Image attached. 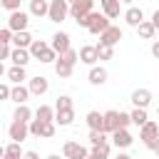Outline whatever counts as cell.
<instances>
[{
  "instance_id": "f6af8a7d",
  "label": "cell",
  "mask_w": 159,
  "mask_h": 159,
  "mask_svg": "<svg viewBox=\"0 0 159 159\" xmlns=\"http://www.w3.org/2000/svg\"><path fill=\"white\" fill-rule=\"evenodd\" d=\"M152 25L159 30V10H154V15H152Z\"/></svg>"
},
{
  "instance_id": "b9f144b4",
  "label": "cell",
  "mask_w": 159,
  "mask_h": 159,
  "mask_svg": "<svg viewBox=\"0 0 159 159\" xmlns=\"http://www.w3.org/2000/svg\"><path fill=\"white\" fill-rule=\"evenodd\" d=\"M10 60V45H0V62Z\"/></svg>"
},
{
  "instance_id": "5b68a950",
  "label": "cell",
  "mask_w": 159,
  "mask_h": 159,
  "mask_svg": "<svg viewBox=\"0 0 159 159\" xmlns=\"http://www.w3.org/2000/svg\"><path fill=\"white\" fill-rule=\"evenodd\" d=\"M92 5H94V0H75V2H70V15L75 20H80L92 12Z\"/></svg>"
},
{
  "instance_id": "f1b7e54d",
  "label": "cell",
  "mask_w": 159,
  "mask_h": 159,
  "mask_svg": "<svg viewBox=\"0 0 159 159\" xmlns=\"http://www.w3.org/2000/svg\"><path fill=\"white\" fill-rule=\"evenodd\" d=\"M129 119H132V124H137V127H142L149 117H147V109H142V107H134L132 112H129Z\"/></svg>"
},
{
  "instance_id": "cb8c5ba5",
  "label": "cell",
  "mask_w": 159,
  "mask_h": 159,
  "mask_svg": "<svg viewBox=\"0 0 159 159\" xmlns=\"http://www.w3.org/2000/svg\"><path fill=\"white\" fill-rule=\"evenodd\" d=\"M137 32H139V37L152 40V37H154V32H157V27L152 25V20H142V22L137 25Z\"/></svg>"
},
{
  "instance_id": "ba28073f",
  "label": "cell",
  "mask_w": 159,
  "mask_h": 159,
  "mask_svg": "<svg viewBox=\"0 0 159 159\" xmlns=\"http://www.w3.org/2000/svg\"><path fill=\"white\" fill-rule=\"evenodd\" d=\"M7 134H10V139H12V142H22V139H27V134H30L27 122H15V119H12V124H10V129H7Z\"/></svg>"
},
{
  "instance_id": "d590c367",
  "label": "cell",
  "mask_w": 159,
  "mask_h": 159,
  "mask_svg": "<svg viewBox=\"0 0 159 159\" xmlns=\"http://www.w3.org/2000/svg\"><path fill=\"white\" fill-rule=\"evenodd\" d=\"M57 57H60V60H65V62H70V65H75V62L80 60V55H77L72 47H70V50H65V52H60Z\"/></svg>"
},
{
  "instance_id": "c3c4849f",
  "label": "cell",
  "mask_w": 159,
  "mask_h": 159,
  "mask_svg": "<svg viewBox=\"0 0 159 159\" xmlns=\"http://www.w3.org/2000/svg\"><path fill=\"white\" fill-rule=\"evenodd\" d=\"M154 154H157V157H159V139H157V142H154Z\"/></svg>"
},
{
  "instance_id": "277c9868",
  "label": "cell",
  "mask_w": 159,
  "mask_h": 159,
  "mask_svg": "<svg viewBox=\"0 0 159 159\" xmlns=\"http://www.w3.org/2000/svg\"><path fill=\"white\" fill-rule=\"evenodd\" d=\"M109 27V17H104V15H99V12H89V25H87V30L92 32V35H99V32H104Z\"/></svg>"
},
{
  "instance_id": "681fc988",
  "label": "cell",
  "mask_w": 159,
  "mask_h": 159,
  "mask_svg": "<svg viewBox=\"0 0 159 159\" xmlns=\"http://www.w3.org/2000/svg\"><path fill=\"white\" fill-rule=\"evenodd\" d=\"M2 157H5V147L0 144V159H2Z\"/></svg>"
},
{
  "instance_id": "7dc6e473",
  "label": "cell",
  "mask_w": 159,
  "mask_h": 159,
  "mask_svg": "<svg viewBox=\"0 0 159 159\" xmlns=\"http://www.w3.org/2000/svg\"><path fill=\"white\" fill-rule=\"evenodd\" d=\"M114 159H132V157H129V154H124V152H119V154H117Z\"/></svg>"
},
{
  "instance_id": "8d00e7d4",
  "label": "cell",
  "mask_w": 159,
  "mask_h": 159,
  "mask_svg": "<svg viewBox=\"0 0 159 159\" xmlns=\"http://www.w3.org/2000/svg\"><path fill=\"white\" fill-rule=\"evenodd\" d=\"M55 109H72V97H67V94L57 97V102H55Z\"/></svg>"
},
{
  "instance_id": "ac0fdd59",
  "label": "cell",
  "mask_w": 159,
  "mask_h": 159,
  "mask_svg": "<svg viewBox=\"0 0 159 159\" xmlns=\"http://www.w3.org/2000/svg\"><path fill=\"white\" fill-rule=\"evenodd\" d=\"M35 119H40V122H55V107L40 104V107L35 109Z\"/></svg>"
},
{
  "instance_id": "11a10c76",
  "label": "cell",
  "mask_w": 159,
  "mask_h": 159,
  "mask_svg": "<svg viewBox=\"0 0 159 159\" xmlns=\"http://www.w3.org/2000/svg\"><path fill=\"white\" fill-rule=\"evenodd\" d=\"M84 159H94V157H89V154H87V157H84Z\"/></svg>"
},
{
  "instance_id": "ee69618b",
  "label": "cell",
  "mask_w": 159,
  "mask_h": 159,
  "mask_svg": "<svg viewBox=\"0 0 159 159\" xmlns=\"http://www.w3.org/2000/svg\"><path fill=\"white\" fill-rule=\"evenodd\" d=\"M22 159H40L37 152H22Z\"/></svg>"
},
{
  "instance_id": "8fae6325",
  "label": "cell",
  "mask_w": 159,
  "mask_h": 159,
  "mask_svg": "<svg viewBox=\"0 0 159 159\" xmlns=\"http://www.w3.org/2000/svg\"><path fill=\"white\" fill-rule=\"evenodd\" d=\"M102 117H104V127H102L104 134H112L114 129H119V112H117V109H109V112H104Z\"/></svg>"
},
{
  "instance_id": "9f6ffc18",
  "label": "cell",
  "mask_w": 159,
  "mask_h": 159,
  "mask_svg": "<svg viewBox=\"0 0 159 159\" xmlns=\"http://www.w3.org/2000/svg\"><path fill=\"white\" fill-rule=\"evenodd\" d=\"M119 2H132V0H119Z\"/></svg>"
},
{
  "instance_id": "30bf717a",
  "label": "cell",
  "mask_w": 159,
  "mask_h": 159,
  "mask_svg": "<svg viewBox=\"0 0 159 159\" xmlns=\"http://www.w3.org/2000/svg\"><path fill=\"white\" fill-rule=\"evenodd\" d=\"M27 89H30V94H45L47 89H50V82H47V77H42V75H37V77H32L30 80V84H27Z\"/></svg>"
},
{
  "instance_id": "f35d334b",
  "label": "cell",
  "mask_w": 159,
  "mask_h": 159,
  "mask_svg": "<svg viewBox=\"0 0 159 159\" xmlns=\"http://www.w3.org/2000/svg\"><path fill=\"white\" fill-rule=\"evenodd\" d=\"M12 42V30L10 27H2L0 30V45H10Z\"/></svg>"
},
{
  "instance_id": "7402d4cb",
  "label": "cell",
  "mask_w": 159,
  "mask_h": 159,
  "mask_svg": "<svg viewBox=\"0 0 159 159\" xmlns=\"http://www.w3.org/2000/svg\"><path fill=\"white\" fill-rule=\"evenodd\" d=\"M47 7H50L47 0H30V15H35V17H45Z\"/></svg>"
},
{
  "instance_id": "d6986e66",
  "label": "cell",
  "mask_w": 159,
  "mask_h": 159,
  "mask_svg": "<svg viewBox=\"0 0 159 159\" xmlns=\"http://www.w3.org/2000/svg\"><path fill=\"white\" fill-rule=\"evenodd\" d=\"M30 42H32V35L27 32V30H20V32H12V45L15 47H30Z\"/></svg>"
},
{
  "instance_id": "6da1fadb",
  "label": "cell",
  "mask_w": 159,
  "mask_h": 159,
  "mask_svg": "<svg viewBox=\"0 0 159 159\" xmlns=\"http://www.w3.org/2000/svg\"><path fill=\"white\" fill-rule=\"evenodd\" d=\"M139 139H142L149 149H154V142L159 139V124L152 122V119H147V122L139 127Z\"/></svg>"
},
{
  "instance_id": "836d02e7",
  "label": "cell",
  "mask_w": 159,
  "mask_h": 159,
  "mask_svg": "<svg viewBox=\"0 0 159 159\" xmlns=\"http://www.w3.org/2000/svg\"><path fill=\"white\" fill-rule=\"evenodd\" d=\"M112 55H114V47H109V45H97V57H99V60H112Z\"/></svg>"
},
{
  "instance_id": "44dd1931",
  "label": "cell",
  "mask_w": 159,
  "mask_h": 159,
  "mask_svg": "<svg viewBox=\"0 0 159 159\" xmlns=\"http://www.w3.org/2000/svg\"><path fill=\"white\" fill-rule=\"evenodd\" d=\"M102 10H104V12H102L104 17H109V20H114V17H119V10H122V2H119V0H109V2H104V5H102Z\"/></svg>"
},
{
  "instance_id": "4fadbf2b",
  "label": "cell",
  "mask_w": 159,
  "mask_h": 159,
  "mask_svg": "<svg viewBox=\"0 0 159 159\" xmlns=\"http://www.w3.org/2000/svg\"><path fill=\"white\" fill-rule=\"evenodd\" d=\"M132 102H134V107H142V109H147L149 107V102H152V92L149 89H134L132 92Z\"/></svg>"
},
{
  "instance_id": "5bb4252c",
  "label": "cell",
  "mask_w": 159,
  "mask_h": 159,
  "mask_svg": "<svg viewBox=\"0 0 159 159\" xmlns=\"http://www.w3.org/2000/svg\"><path fill=\"white\" fill-rule=\"evenodd\" d=\"M77 55H80V60H82L84 65H89V67L99 60V57H97V47H94V45H84V47H80V52H77Z\"/></svg>"
},
{
  "instance_id": "60d3db41",
  "label": "cell",
  "mask_w": 159,
  "mask_h": 159,
  "mask_svg": "<svg viewBox=\"0 0 159 159\" xmlns=\"http://www.w3.org/2000/svg\"><path fill=\"white\" fill-rule=\"evenodd\" d=\"M0 5L5 7V10H20V0H0Z\"/></svg>"
},
{
  "instance_id": "1f68e13d",
  "label": "cell",
  "mask_w": 159,
  "mask_h": 159,
  "mask_svg": "<svg viewBox=\"0 0 159 159\" xmlns=\"http://www.w3.org/2000/svg\"><path fill=\"white\" fill-rule=\"evenodd\" d=\"M27 129H30V134H32V137H42L45 122H40V119H30V122H27Z\"/></svg>"
},
{
  "instance_id": "816d5d0a",
  "label": "cell",
  "mask_w": 159,
  "mask_h": 159,
  "mask_svg": "<svg viewBox=\"0 0 159 159\" xmlns=\"http://www.w3.org/2000/svg\"><path fill=\"white\" fill-rule=\"evenodd\" d=\"M47 159H60V154H50V157H47Z\"/></svg>"
},
{
  "instance_id": "2e32d148",
  "label": "cell",
  "mask_w": 159,
  "mask_h": 159,
  "mask_svg": "<svg viewBox=\"0 0 159 159\" xmlns=\"http://www.w3.org/2000/svg\"><path fill=\"white\" fill-rule=\"evenodd\" d=\"M27 97H30V89H27V87H22V84H15V87H10V99H12V102H17V104H25V102H27Z\"/></svg>"
},
{
  "instance_id": "9a60e30c",
  "label": "cell",
  "mask_w": 159,
  "mask_h": 159,
  "mask_svg": "<svg viewBox=\"0 0 159 159\" xmlns=\"http://www.w3.org/2000/svg\"><path fill=\"white\" fill-rule=\"evenodd\" d=\"M10 60H12L15 65L25 67V65L30 62V50H25V47H15V50H10Z\"/></svg>"
},
{
  "instance_id": "680465c9",
  "label": "cell",
  "mask_w": 159,
  "mask_h": 159,
  "mask_svg": "<svg viewBox=\"0 0 159 159\" xmlns=\"http://www.w3.org/2000/svg\"><path fill=\"white\" fill-rule=\"evenodd\" d=\"M67 2H75V0H67Z\"/></svg>"
},
{
  "instance_id": "4316f807",
  "label": "cell",
  "mask_w": 159,
  "mask_h": 159,
  "mask_svg": "<svg viewBox=\"0 0 159 159\" xmlns=\"http://www.w3.org/2000/svg\"><path fill=\"white\" fill-rule=\"evenodd\" d=\"M72 70H75V65H70V62H65V60H55V72H57V77H70L72 75Z\"/></svg>"
},
{
  "instance_id": "db71d44e",
  "label": "cell",
  "mask_w": 159,
  "mask_h": 159,
  "mask_svg": "<svg viewBox=\"0 0 159 159\" xmlns=\"http://www.w3.org/2000/svg\"><path fill=\"white\" fill-rule=\"evenodd\" d=\"M99 2H102V5H104V2H109V0H99Z\"/></svg>"
},
{
  "instance_id": "8992f818",
  "label": "cell",
  "mask_w": 159,
  "mask_h": 159,
  "mask_svg": "<svg viewBox=\"0 0 159 159\" xmlns=\"http://www.w3.org/2000/svg\"><path fill=\"white\" fill-rule=\"evenodd\" d=\"M119 40H122V30H119L117 25H109L104 32H99V45H109V47H114Z\"/></svg>"
},
{
  "instance_id": "603a6c76",
  "label": "cell",
  "mask_w": 159,
  "mask_h": 159,
  "mask_svg": "<svg viewBox=\"0 0 159 159\" xmlns=\"http://www.w3.org/2000/svg\"><path fill=\"white\" fill-rule=\"evenodd\" d=\"M124 20H127V25H132V27H137L142 20H144V12L139 10V7H129L127 12H124Z\"/></svg>"
},
{
  "instance_id": "f907efd6",
  "label": "cell",
  "mask_w": 159,
  "mask_h": 159,
  "mask_svg": "<svg viewBox=\"0 0 159 159\" xmlns=\"http://www.w3.org/2000/svg\"><path fill=\"white\" fill-rule=\"evenodd\" d=\"M2 75H5V67H2V62H0V77H2Z\"/></svg>"
},
{
  "instance_id": "f5cc1de1",
  "label": "cell",
  "mask_w": 159,
  "mask_h": 159,
  "mask_svg": "<svg viewBox=\"0 0 159 159\" xmlns=\"http://www.w3.org/2000/svg\"><path fill=\"white\" fill-rule=\"evenodd\" d=\"M2 159H17V157H7V154H5V157H2Z\"/></svg>"
},
{
  "instance_id": "83f0119b",
  "label": "cell",
  "mask_w": 159,
  "mask_h": 159,
  "mask_svg": "<svg viewBox=\"0 0 159 159\" xmlns=\"http://www.w3.org/2000/svg\"><path fill=\"white\" fill-rule=\"evenodd\" d=\"M87 127L102 132V127H104V117H102L99 112H87Z\"/></svg>"
},
{
  "instance_id": "7c38bea8",
  "label": "cell",
  "mask_w": 159,
  "mask_h": 159,
  "mask_svg": "<svg viewBox=\"0 0 159 159\" xmlns=\"http://www.w3.org/2000/svg\"><path fill=\"white\" fill-rule=\"evenodd\" d=\"M50 47H52L57 55H60V52H65V50H70V35H67V32H62V30H60V32H55V35H52V45H50Z\"/></svg>"
},
{
  "instance_id": "ffe728a7",
  "label": "cell",
  "mask_w": 159,
  "mask_h": 159,
  "mask_svg": "<svg viewBox=\"0 0 159 159\" xmlns=\"http://www.w3.org/2000/svg\"><path fill=\"white\" fill-rule=\"evenodd\" d=\"M7 80H10L12 84H22V80H27V75H25V67H20V65H12V67L7 70Z\"/></svg>"
},
{
  "instance_id": "74e56055",
  "label": "cell",
  "mask_w": 159,
  "mask_h": 159,
  "mask_svg": "<svg viewBox=\"0 0 159 159\" xmlns=\"http://www.w3.org/2000/svg\"><path fill=\"white\" fill-rule=\"evenodd\" d=\"M55 60H57V52H55L52 47H47V50L40 55V62H55Z\"/></svg>"
},
{
  "instance_id": "7a4b0ae2",
  "label": "cell",
  "mask_w": 159,
  "mask_h": 159,
  "mask_svg": "<svg viewBox=\"0 0 159 159\" xmlns=\"http://www.w3.org/2000/svg\"><path fill=\"white\" fill-rule=\"evenodd\" d=\"M67 15H70V2H67V0H50L47 17H50L52 22H62Z\"/></svg>"
},
{
  "instance_id": "484cf974",
  "label": "cell",
  "mask_w": 159,
  "mask_h": 159,
  "mask_svg": "<svg viewBox=\"0 0 159 159\" xmlns=\"http://www.w3.org/2000/svg\"><path fill=\"white\" fill-rule=\"evenodd\" d=\"M30 117H32V109L27 104H17L15 112H12V119L15 122H30Z\"/></svg>"
},
{
  "instance_id": "bcb514c9",
  "label": "cell",
  "mask_w": 159,
  "mask_h": 159,
  "mask_svg": "<svg viewBox=\"0 0 159 159\" xmlns=\"http://www.w3.org/2000/svg\"><path fill=\"white\" fill-rule=\"evenodd\" d=\"M152 55H154V57H157V60H159V40H157V42H154V45H152Z\"/></svg>"
},
{
  "instance_id": "d4e9b609",
  "label": "cell",
  "mask_w": 159,
  "mask_h": 159,
  "mask_svg": "<svg viewBox=\"0 0 159 159\" xmlns=\"http://www.w3.org/2000/svg\"><path fill=\"white\" fill-rule=\"evenodd\" d=\"M89 82H92V84H104V82H107V70L92 65V70H89Z\"/></svg>"
},
{
  "instance_id": "d6a6232c",
  "label": "cell",
  "mask_w": 159,
  "mask_h": 159,
  "mask_svg": "<svg viewBox=\"0 0 159 159\" xmlns=\"http://www.w3.org/2000/svg\"><path fill=\"white\" fill-rule=\"evenodd\" d=\"M104 142H107V134H104V132H99V129H89V144H92V147L104 144Z\"/></svg>"
},
{
  "instance_id": "6f0895ef",
  "label": "cell",
  "mask_w": 159,
  "mask_h": 159,
  "mask_svg": "<svg viewBox=\"0 0 159 159\" xmlns=\"http://www.w3.org/2000/svg\"><path fill=\"white\" fill-rule=\"evenodd\" d=\"M157 117H159V107H157Z\"/></svg>"
},
{
  "instance_id": "7bdbcfd3",
  "label": "cell",
  "mask_w": 159,
  "mask_h": 159,
  "mask_svg": "<svg viewBox=\"0 0 159 159\" xmlns=\"http://www.w3.org/2000/svg\"><path fill=\"white\" fill-rule=\"evenodd\" d=\"M0 99H10V87L0 82Z\"/></svg>"
},
{
  "instance_id": "f546056e",
  "label": "cell",
  "mask_w": 159,
  "mask_h": 159,
  "mask_svg": "<svg viewBox=\"0 0 159 159\" xmlns=\"http://www.w3.org/2000/svg\"><path fill=\"white\" fill-rule=\"evenodd\" d=\"M47 47H50L47 42H42V40H32L27 50H30V57H37V60H40V55H42V52H45Z\"/></svg>"
},
{
  "instance_id": "e575fe53",
  "label": "cell",
  "mask_w": 159,
  "mask_h": 159,
  "mask_svg": "<svg viewBox=\"0 0 159 159\" xmlns=\"http://www.w3.org/2000/svg\"><path fill=\"white\" fill-rule=\"evenodd\" d=\"M5 154H7V157H17V159H22V149H20V142H10V144L5 147Z\"/></svg>"
},
{
  "instance_id": "ab89813d",
  "label": "cell",
  "mask_w": 159,
  "mask_h": 159,
  "mask_svg": "<svg viewBox=\"0 0 159 159\" xmlns=\"http://www.w3.org/2000/svg\"><path fill=\"white\" fill-rule=\"evenodd\" d=\"M42 137H45V139H52V137H55V122H45Z\"/></svg>"
},
{
  "instance_id": "9c48e42d",
  "label": "cell",
  "mask_w": 159,
  "mask_h": 159,
  "mask_svg": "<svg viewBox=\"0 0 159 159\" xmlns=\"http://www.w3.org/2000/svg\"><path fill=\"white\" fill-rule=\"evenodd\" d=\"M132 142H134V137H132L127 129H114V132H112V144H114L117 149H127Z\"/></svg>"
},
{
  "instance_id": "52a82bcc",
  "label": "cell",
  "mask_w": 159,
  "mask_h": 159,
  "mask_svg": "<svg viewBox=\"0 0 159 159\" xmlns=\"http://www.w3.org/2000/svg\"><path fill=\"white\" fill-rule=\"evenodd\" d=\"M62 154H65V159H84L89 152H87L82 144H77V142H65Z\"/></svg>"
},
{
  "instance_id": "e0dca14e",
  "label": "cell",
  "mask_w": 159,
  "mask_h": 159,
  "mask_svg": "<svg viewBox=\"0 0 159 159\" xmlns=\"http://www.w3.org/2000/svg\"><path fill=\"white\" fill-rule=\"evenodd\" d=\"M72 119H75V109H55V124L70 127Z\"/></svg>"
},
{
  "instance_id": "3957f363",
  "label": "cell",
  "mask_w": 159,
  "mask_h": 159,
  "mask_svg": "<svg viewBox=\"0 0 159 159\" xmlns=\"http://www.w3.org/2000/svg\"><path fill=\"white\" fill-rule=\"evenodd\" d=\"M27 22H30V15L22 12V10H12L10 17H7V27L12 32H20V30H27Z\"/></svg>"
},
{
  "instance_id": "4dcf8cb0",
  "label": "cell",
  "mask_w": 159,
  "mask_h": 159,
  "mask_svg": "<svg viewBox=\"0 0 159 159\" xmlns=\"http://www.w3.org/2000/svg\"><path fill=\"white\" fill-rule=\"evenodd\" d=\"M89 157H94V159H109V142H104V144H97V147H92Z\"/></svg>"
}]
</instances>
